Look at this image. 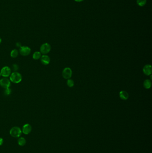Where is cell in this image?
Returning a JSON list of instances; mask_svg holds the SVG:
<instances>
[{"label":"cell","instance_id":"obj_10","mask_svg":"<svg viewBox=\"0 0 152 153\" xmlns=\"http://www.w3.org/2000/svg\"><path fill=\"white\" fill-rule=\"evenodd\" d=\"M40 59L41 60V63L44 65H48L50 62V58L47 55H42Z\"/></svg>","mask_w":152,"mask_h":153},{"label":"cell","instance_id":"obj_13","mask_svg":"<svg viewBox=\"0 0 152 153\" xmlns=\"http://www.w3.org/2000/svg\"><path fill=\"white\" fill-rule=\"evenodd\" d=\"M42 53L40 52L36 51L34 53L33 55V59L35 60H38L41 58L42 57Z\"/></svg>","mask_w":152,"mask_h":153},{"label":"cell","instance_id":"obj_16","mask_svg":"<svg viewBox=\"0 0 152 153\" xmlns=\"http://www.w3.org/2000/svg\"><path fill=\"white\" fill-rule=\"evenodd\" d=\"M147 0H136V3L140 6L142 7L146 3Z\"/></svg>","mask_w":152,"mask_h":153},{"label":"cell","instance_id":"obj_21","mask_svg":"<svg viewBox=\"0 0 152 153\" xmlns=\"http://www.w3.org/2000/svg\"><path fill=\"white\" fill-rule=\"evenodd\" d=\"M17 46V47H19V48H20L22 46V45H21V44L20 43H19V42H17V43L16 44Z\"/></svg>","mask_w":152,"mask_h":153},{"label":"cell","instance_id":"obj_15","mask_svg":"<svg viewBox=\"0 0 152 153\" xmlns=\"http://www.w3.org/2000/svg\"><path fill=\"white\" fill-rule=\"evenodd\" d=\"M18 144L20 146H24L26 144V140L24 137H21L18 140Z\"/></svg>","mask_w":152,"mask_h":153},{"label":"cell","instance_id":"obj_19","mask_svg":"<svg viewBox=\"0 0 152 153\" xmlns=\"http://www.w3.org/2000/svg\"><path fill=\"white\" fill-rule=\"evenodd\" d=\"M18 69V66L16 64H14L12 66V69L14 70V72H16Z\"/></svg>","mask_w":152,"mask_h":153},{"label":"cell","instance_id":"obj_17","mask_svg":"<svg viewBox=\"0 0 152 153\" xmlns=\"http://www.w3.org/2000/svg\"><path fill=\"white\" fill-rule=\"evenodd\" d=\"M67 85L69 87H72L74 86V82L72 79H68L67 81Z\"/></svg>","mask_w":152,"mask_h":153},{"label":"cell","instance_id":"obj_23","mask_svg":"<svg viewBox=\"0 0 152 153\" xmlns=\"http://www.w3.org/2000/svg\"><path fill=\"white\" fill-rule=\"evenodd\" d=\"M1 38H0V44L1 43Z\"/></svg>","mask_w":152,"mask_h":153},{"label":"cell","instance_id":"obj_12","mask_svg":"<svg viewBox=\"0 0 152 153\" xmlns=\"http://www.w3.org/2000/svg\"><path fill=\"white\" fill-rule=\"evenodd\" d=\"M143 85H144V87L145 89H150L152 86V82L151 80L149 79L145 80L144 81Z\"/></svg>","mask_w":152,"mask_h":153},{"label":"cell","instance_id":"obj_24","mask_svg":"<svg viewBox=\"0 0 152 153\" xmlns=\"http://www.w3.org/2000/svg\"><path fill=\"white\" fill-rule=\"evenodd\" d=\"M1 76V74H0V76Z\"/></svg>","mask_w":152,"mask_h":153},{"label":"cell","instance_id":"obj_8","mask_svg":"<svg viewBox=\"0 0 152 153\" xmlns=\"http://www.w3.org/2000/svg\"><path fill=\"white\" fill-rule=\"evenodd\" d=\"M143 71L144 74L147 76L151 75L152 72V66L150 65H146L143 68Z\"/></svg>","mask_w":152,"mask_h":153},{"label":"cell","instance_id":"obj_20","mask_svg":"<svg viewBox=\"0 0 152 153\" xmlns=\"http://www.w3.org/2000/svg\"><path fill=\"white\" fill-rule=\"evenodd\" d=\"M3 142H4V141H3V139L2 138L0 137V146L3 144Z\"/></svg>","mask_w":152,"mask_h":153},{"label":"cell","instance_id":"obj_4","mask_svg":"<svg viewBox=\"0 0 152 153\" xmlns=\"http://www.w3.org/2000/svg\"><path fill=\"white\" fill-rule=\"evenodd\" d=\"M0 73L4 77H8L11 74V68L8 66H5L1 68Z\"/></svg>","mask_w":152,"mask_h":153},{"label":"cell","instance_id":"obj_18","mask_svg":"<svg viewBox=\"0 0 152 153\" xmlns=\"http://www.w3.org/2000/svg\"><path fill=\"white\" fill-rule=\"evenodd\" d=\"M12 90L9 88H6L5 89V90L4 91V93L6 96H8L11 94Z\"/></svg>","mask_w":152,"mask_h":153},{"label":"cell","instance_id":"obj_14","mask_svg":"<svg viewBox=\"0 0 152 153\" xmlns=\"http://www.w3.org/2000/svg\"><path fill=\"white\" fill-rule=\"evenodd\" d=\"M18 54H19V52L17 49H13V50H12V51L10 52V56L11 57L15 58L18 56Z\"/></svg>","mask_w":152,"mask_h":153},{"label":"cell","instance_id":"obj_22","mask_svg":"<svg viewBox=\"0 0 152 153\" xmlns=\"http://www.w3.org/2000/svg\"><path fill=\"white\" fill-rule=\"evenodd\" d=\"M75 0L76 1V2H79L83 1H84V0Z\"/></svg>","mask_w":152,"mask_h":153},{"label":"cell","instance_id":"obj_11","mask_svg":"<svg viewBox=\"0 0 152 153\" xmlns=\"http://www.w3.org/2000/svg\"><path fill=\"white\" fill-rule=\"evenodd\" d=\"M119 96L120 98L124 100H126L128 99L129 97V95L126 91L122 90L119 93Z\"/></svg>","mask_w":152,"mask_h":153},{"label":"cell","instance_id":"obj_3","mask_svg":"<svg viewBox=\"0 0 152 153\" xmlns=\"http://www.w3.org/2000/svg\"><path fill=\"white\" fill-rule=\"evenodd\" d=\"M51 50V46L48 43H44L40 47V52L43 55H46Z\"/></svg>","mask_w":152,"mask_h":153},{"label":"cell","instance_id":"obj_7","mask_svg":"<svg viewBox=\"0 0 152 153\" xmlns=\"http://www.w3.org/2000/svg\"><path fill=\"white\" fill-rule=\"evenodd\" d=\"M72 72L71 68L68 67H67L64 68L63 70V72H62L63 77L66 79H68L70 78L72 76Z\"/></svg>","mask_w":152,"mask_h":153},{"label":"cell","instance_id":"obj_5","mask_svg":"<svg viewBox=\"0 0 152 153\" xmlns=\"http://www.w3.org/2000/svg\"><path fill=\"white\" fill-rule=\"evenodd\" d=\"M10 85L11 81L7 77H4L0 80V86L4 89L9 88Z\"/></svg>","mask_w":152,"mask_h":153},{"label":"cell","instance_id":"obj_9","mask_svg":"<svg viewBox=\"0 0 152 153\" xmlns=\"http://www.w3.org/2000/svg\"><path fill=\"white\" fill-rule=\"evenodd\" d=\"M32 130V127L29 124H25L22 127V131L25 134H30Z\"/></svg>","mask_w":152,"mask_h":153},{"label":"cell","instance_id":"obj_1","mask_svg":"<svg viewBox=\"0 0 152 153\" xmlns=\"http://www.w3.org/2000/svg\"><path fill=\"white\" fill-rule=\"evenodd\" d=\"M22 77L20 73L17 72H14L11 73L9 76V80L14 83H19L22 81Z\"/></svg>","mask_w":152,"mask_h":153},{"label":"cell","instance_id":"obj_6","mask_svg":"<svg viewBox=\"0 0 152 153\" xmlns=\"http://www.w3.org/2000/svg\"><path fill=\"white\" fill-rule=\"evenodd\" d=\"M19 52L23 56H27L31 53V49L28 46H21L19 49Z\"/></svg>","mask_w":152,"mask_h":153},{"label":"cell","instance_id":"obj_2","mask_svg":"<svg viewBox=\"0 0 152 153\" xmlns=\"http://www.w3.org/2000/svg\"><path fill=\"white\" fill-rule=\"evenodd\" d=\"M10 134L14 137H18L22 134V131L18 127H14L10 130Z\"/></svg>","mask_w":152,"mask_h":153}]
</instances>
